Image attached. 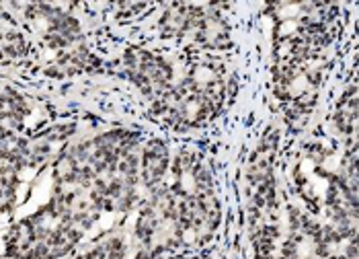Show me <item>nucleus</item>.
Returning a JSON list of instances; mask_svg holds the SVG:
<instances>
[{
	"label": "nucleus",
	"mask_w": 359,
	"mask_h": 259,
	"mask_svg": "<svg viewBox=\"0 0 359 259\" xmlns=\"http://www.w3.org/2000/svg\"><path fill=\"white\" fill-rule=\"evenodd\" d=\"M355 114H358V107H355V91L351 88L349 99L343 97V101H341V105H339V115H337L339 126H341L345 132H349V130L355 128Z\"/></svg>",
	"instance_id": "obj_3"
},
{
	"label": "nucleus",
	"mask_w": 359,
	"mask_h": 259,
	"mask_svg": "<svg viewBox=\"0 0 359 259\" xmlns=\"http://www.w3.org/2000/svg\"><path fill=\"white\" fill-rule=\"evenodd\" d=\"M126 64H128L132 81L138 86H142L144 93L161 99L168 91L170 79H172V70L163 58L134 48V50H128Z\"/></svg>",
	"instance_id": "obj_1"
},
{
	"label": "nucleus",
	"mask_w": 359,
	"mask_h": 259,
	"mask_svg": "<svg viewBox=\"0 0 359 259\" xmlns=\"http://www.w3.org/2000/svg\"><path fill=\"white\" fill-rule=\"evenodd\" d=\"M166 165H168V152H166V146L158 140H152V142L146 146L144 150V157H142V179L148 187L156 185L163 175L166 171Z\"/></svg>",
	"instance_id": "obj_2"
}]
</instances>
